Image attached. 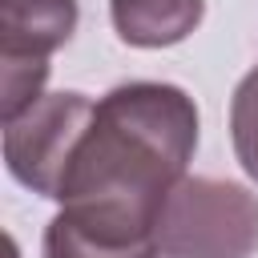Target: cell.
I'll list each match as a JSON object with an SVG mask.
<instances>
[{
	"mask_svg": "<svg viewBox=\"0 0 258 258\" xmlns=\"http://www.w3.org/2000/svg\"><path fill=\"white\" fill-rule=\"evenodd\" d=\"M44 258H161L153 218L113 206H60L44 226Z\"/></svg>",
	"mask_w": 258,
	"mask_h": 258,
	"instance_id": "obj_4",
	"label": "cell"
},
{
	"mask_svg": "<svg viewBox=\"0 0 258 258\" xmlns=\"http://www.w3.org/2000/svg\"><path fill=\"white\" fill-rule=\"evenodd\" d=\"M153 238L161 258H250L258 250V194L185 173L161 198Z\"/></svg>",
	"mask_w": 258,
	"mask_h": 258,
	"instance_id": "obj_2",
	"label": "cell"
},
{
	"mask_svg": "<svg viewBox=\"0 0 258 258\" xmlns=\"http://www.w3.org/2000/svg\"><path fill=\"white\" fill-rule=\"evenodd\" d=\"M93 109H97V101H89L85 93H44L20 117L4 121L8 173L24 189H32L40 198H56L64 169L93 121Z\"/></svg>",
	"mask_w": 258,
	"mask_h": 258,
	"instance_id": "obj_3",
	"label": "cell"
},
{
	"mask_svg": "<svg viewBox=\"0 0 258 258\" xmlns=\"http://www.w3.org/2000/svg\"><path fill=\"white\" fill-rule=\"evenodd\" d=\"M230 141L238 153V165L258 181V69L246 73L230 101Z\"/></svg>",
	"mask_w": 258,
	"mask_h": 258,
	"instance_id": "obj_7",
	"label": "cell"
},
{
	"mask_svg": "<svg viewBox=\"0 0 258 258\" xmlns=\"http://www.w3.org/2000/svg\"><path fill=\"white\" fill-rule=\"evenodd\" d=\"M77 0H0V56L48 60L77 32Z\"/></svg>",
	"mask_w": 258,
	"mask_h": 258,
	"instance_id": "obj_5",
	"label": "cell"
},
{
	"mask_svg": "<svg viewBox=\"0 0 258 258\" xmlns=\"http://www.w3.org/2000/svg\"><path fill=\"white\" fill-rule=\"evenodd\" d=\"M4 258H20V250H16V242H12V238H4Z\"/></svg>",
	"mask_w": 258,
	"mask_h": 258,
	"instance_id": "obj_8",
	"label": "cell"
},
{
	"mask_svg": "<svg viewBox=\"0 0 258 258\" xmlns=\"http://www.w3.org/2000/svg\"><path fill=\"white\" fill-rule=\"evenodd\" d=\"M198 149V105L165 81L109 89L64 169L52 202L113 206L157 222L161 198L185 177Z\"/></svg>",
	"mask_w": 258,
	"mask_h": 258,
	"instance_id": "obj_1",
	"label": "cell"
},
{
	"mask_svg": "<svg viewBox=\"0 0 258 258\" xmlns=\"http://www.w3.org/2000/svg\"><path fill=\"white\" fill-rule=\"evenodd\" d=\"M113 28L133 48L181 44L206 16V0H109Z\"/></svg>",
	"mask_w": 258,
	"mask_h": 258,
	"instance_id": "obj_6",
	"label": "cell"
}]
</instances>
